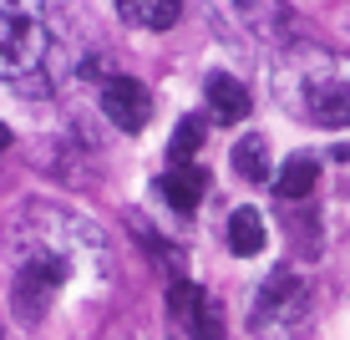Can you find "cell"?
<instances>
[{
	"label": "cell",
	"mask_w": 350,
	"mask_h": 340,
	"mask_svg": "<svg viewBox=\"0 0 350 340\" xmlns=\"http://www.w3.org/2000/svg\"><path fill=\"white\" fill-rule=\"evenodd\" d=\"M16 239H21V264H16V279H10V310H16L21 325H36L46 320L51 300L77 274L81 244H96V239L87 218L62 213V209H56V224H41V203L26 209V224H21Z\"/></svg>",
	"instance_id": "6da1fadb"
},
{
	"label": "cell",
	"mask_w": 350,
	"mask_h": 340,
	"mask_svg": "<svg viewBox=\"0 0 350 340\" xmlns=\"http://www.w3.org/2000/svg\"><path fill=\"white\" fill-rule=\"evenodd\" d=\"M46 46H51L46 0H0V81L31 77Z\"/></svg>",
	"instance_id": "7a4b0ae2"
},
{
	"label": "cell",
	"mask_w": 350,
	"mask_h": 340,
	"mask_svg": "<svg viewBox=\"0 0 350 340\" xmlns=\"http://www.w3.org/2000/svg\"><path fill=\"white\" fill-rule=\"evenodd\" d=\"M305 315H310V285H305V274L274 270L269 279H264V289L254 295L249 325H254V335H264V340H284Z\"/></svg>",
	"instance_id": "3957f363"
},
{
	"label": "cell",
	"mask_w": 350,
	"mask_h": 340,
	"mask_svg": "<svg viewBox=\"0 0 350 340\" xmlns=\"http://www.w3.org/2000/svg\"><path fill=\"white\" fill-rule=\"evenodd\" d=\"M167 315L183 325L188 340H224L219 305H213V300L203 295V285H193V279H173V285H167Z\"/></svg>",
	"instance_id": "277c9868"
},
{
	"label": "cell",
	"mask_w": 350,
	"mask_h": 340,
	"mask_svg": "<svg viewBox=\"0 0 350 340\" xmlns=\"http://www.w3.org/2000/svg\"><path fill=\"white\" fill-rule=\"evenodd\" d=\"M102 112H107V122H112V127L142 132V127L152 122V92L142 87V81H132V77H107Z\"/></svg>",
	"instance_id": "5b68a950"
},
{
	"label": "cell",
	"mask_w": 350,
	"mask_h": 340,
	"mask_svg": "<svg viewBox=\"0 0 350 340\" xmlns=\"http://www.w3.org/2000/svg\"><path fill=\"white\" fill-rule=\"evenodd\" d=\"M305 117L315 127H350V87L345 81H315V87H305Z\"/></svg>",
	"instance_id": "8992f818"
},
{
	"label": "cell",
	"mask_w": 350,
	"mask_h": 340,
	"mask_svg": "<svg viewBox=\"0 0 350 340\" xmlns=\"http://www.w3.org/2000/svg\"><path fill=\"white\" fill-rule=\"evenodd\" d=\"M158 193L173 203L178 213H193V209L203 203V193H208V173H203V168H193V163H173V168L158 178Z\"/></svg>",
	"instance_id": "52a82bcc"
},
{
	"label": "cell",
	"mask_w": 350,
	"mask_h": 340,
	"mask_svg": "<svg viewBox=\"0 0 350 340\" xmlns=\"http://www.w3.org/2000/svg\"><path fill=\"white\" fill-rule=\"evenodd\" d=\"M203 96H208V112H213V122H244L249 117V92H244V81L239 77H228V71H213L208 81H203Z\"/></svg>",
	"instance_id": "ba28073f"
},
{
	"label": "cell",
	"mask_w": 350,
	"mask_h": 340,
	"mask_svg": "<svg viewBox=\"0 0 350 340\" xmlns=\"http://www.w3.org/2000/svg\"><path fill=\"white\" fill-rule=\"evenodd\" d=\"M112 5L127 26H142V31H167L183 16V0H112Z\"/></svg>",
	"instance_id": "9c48e42d"
},
{
	"label": "cell",
	"mask_w": 350,
	"mask_h": 340,
	"mask_svg": "<svg viewBox=\"0 0 350 340\" xmlns=\"http://www.w3.org/2000/svg\"><path fill=\"white\" fill-rule=\"evenodd\" d=\"M264 244H269V228H264L259 209H234V213H228V249H234L239 259L264 254Z\"/></svg>",
	"instance_id": "30bf717a"
},
{
	"label": "cell",
	"mask_w": 350,
	"mask_h": 340,
	"mask_svg": "<svg viewBox=\"0 0 350 340\" xmlns=\"http://www.w3.org/2000/svg\"><path fill=\"white\" fill-rule=\"evenodd\" d=\"M320 183V163L310 153H295V157H284V168L274 173V193L280 198H310V188Z\"/></svg>",
	"instance_id": "8fae6325"
},
{
	"label": "cell",
	"mask_w": 350,
	"mask_h": 340,
	"mask_svg": "<svg viewBox=\"0 0 350 340\" xmlns=\"http://www.w3.org/2000/svg\"><path fill=\"white\" fill-rule=\"evenodd\" d=\"M234 173L244 178V183H269V142H264L259 132H249V138L234 142Z\"/></svg>",
	"instance_id": "7c38bea8"
},
{
	"label": "cell",
	"mask_w": 350,
	"mask_h": 340,
	"mask_svg": "<svg viewBox=\"0 0 350 340\" xmlns=\"http://www.w3.org/2000/svg\"><path fill=\"white\" fill-rule=\"evenodd\" d=\"M198 148H203V117H183L178 132H173V142H167V153H173V163H188Z\"/></svg>",
	"instance_id": "4fadbf2b"
},
{
	"label": "cell",
	"mask_w": 350,
	"mask_h": 340,
	"mask_svg": "<svg viewBox=\"0 0 350 340\" xmlns=\"http://www.w3.org/2000/svg\"><path fill=\"white\" fill-rule=\"evenodd\" d=\"M5 142H10V127H5V122H0V148H5Z\"/></svg>",
	"instance_id": "5bb4252c"
}]
</instances>
